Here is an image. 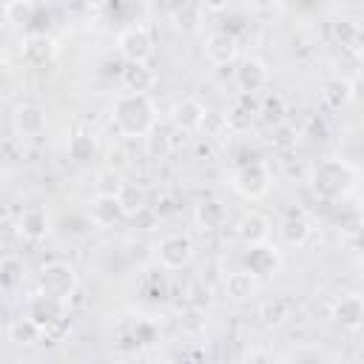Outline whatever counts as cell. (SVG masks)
<instances>
[{
    "instance_id": "cell-33",
    "label": "cell",
    "mask_w": 364,
    "mask_h": 364,
    "mask_svg": "<svg viewBox=\"0 0 364 364\" xmlns=\"http://www.w3.org/2000/svg\"><path fill=\"white\" fill-rule=\"evenodd\" d=\"M173 20H176V26L182 28V31H196L199 28V6H193V3H185L176 14H173Z\"/></svg>"
},
{
    "instance_id": "cell-10",
    "label": "cell",
    "mask_w": 364,
    "mask_h": 364,
    "mask_svg": "<svg viewBox=\"0 0 364 364\" xmlns=\"http://www.w3.org/2000/svg\"><path fill=\"white\" fill-rule=\"evenodd\" d=\"M245 267L250 273H256L259 279H267V276H273L282 267V253H279L276 245H267V242L250 245V250L245 256Z\"/></svg>"
},
{
    "instance_id": "cell-36",
    "label": "cell",
    "mask_w": 364,
    "mask_h": 364,
    "mask_svg": "<svg viewBox=\"0 0 364 364\" xmlns=\"http://www.w3.org/2000/svg\"><path fill=\"white\" fill-rule=\"evenodd\" d=\"M20 239V225L11 216H0V247H11Z\"/></svg>"
},
{
    "instance_id": "cell-35",
    "label": "cell",
    "mask_w": 364,
    "mask_h": 364,
    "mask_svg": "<svg viewBox=\"0 0 364 364\" xmlns=\"http://www.w3.org/2000/svg\"><path fill=\"white\" fill-rule=\"evenodd\" d=\"M182 330H188V333L205 330V310H202L199 304H191V307L185 310V316H182Z\"/></svg>"
},
{
    "instance_id": "cell-38",
    "label": "cell",
    "mask_w": 364,
    "mask_h": 364,
    "mask_svg": "<svg viewBox=\"0 0 364 364\" xmlns=\"http://www.w3.org/2000/svg\"><path fill=\"white\" fill-rule=\"evenodd\" d=\"M63 6L71 11V14H82L91 9V0H63Z\"/></svg>"
},
{
    "instance_id": "cell-32",
    "label": "cell",
    "mask_w": 364,
    "mask_h": 364,
    "mask_svg": "<svg viewBox=\"0 0 364 364\" xmlns=\"http://www.w3.org/2000/svg\"><path fill=\"white\" fill-rule=\"evenodd\" d=\"M358 23L353 20H336L333 23V40L341 43V46H355L358 43Z\"/></svg>"
},
{
    "instance_id": "cell-21",
    "label": "cell",
    "mask_w": 364,
    "mask_h": 364,
    "mask_svg": "<svg viewBox=\"0 0 364 364\" xmlns=\"http://www.w3.org/2000/svg\"><path fill=\"white\" fill-rule=\"evenodd\" d=\"M17 225H20V236H23V239L40 242V239H46V233H48V213H46V208L31 205V208H26V210L20 213Z\"/></svg>"
},
{
    "instance_id": "cell-13",
    "label": "cell",
    "mask_w": 364,
    "mask_h": 364,
    "mask_svg": "<svg viewBox=\"0 0 364 364\" xmlns=\"http://www.w3.org/2000/svg\"><path fill=\"white\" fill-rule=\"evenodd\" d=\"M125 219L122 213V205L117 199V193H97L91 199V222L97 228H114Z\"/></svg>"
},
{
    "instance_id": "cell-14",
    "label": "cell",
    "mask_w": 364,
    "mask_h": 364,
    "mask_svg": "<svg viewBox=\"0 0 364 364\" xmlns=\"http://www.w3.org/2000/svg\"><path fill=\"white\" fill-rule=\"evenodd\" d=\"M310 233H313L310 219H307V213L299 210V208L290 210V213L282 219V225H279V236H282V242L290 245V247H301V245H307Z\"/></svg>"
},
{
    "instance_id": "cell-7",
    "label": "cell",
    "mask_w": 364,
    "mask_h": 364,
    "mask_svg": "<svg viewBox=\"0 0 364 364\" xmlns=\"http://www.w3.org/2000/svg\"><path fill=\"white\" fill-rule=\"evenodd\" d=\"M191 259H193V242H191V236L171 233V236L159 239V245H156V262L165 270H182V267L191 264Z\"/></svg>"
},
{
    "instance_id": "cell-24",
    "label": "cell",
    "mask_w": 364,
    "mask_h": 364,
    "mask_svg": "<svg viewBox=\"0 0 364 364\" xmlns=\"http://www.w3.org/2000/svg\"><path fill=\"white\" fill-rule=\"evenodd\" d=\"M68 156L74 162H91L97 154H100V145H97V136L88 134V131H74L68 136V145H65Z\"/></svg>"
},
{
    "instance_id": "cell-23",
    "label": "cell",
    "mask_w": 364,
    "mask_h": 364,
    "mask_svg": "<svg viewBox=\"0 0 364 364\" xmlns=\"http://www.w3.org/2000/svg\"><path fill=\"white\" fill-rule=\"evenodd\" d=\"M353 94H355V85H353L350 80H344V77H330V80L321 85V100H324V105L333 108V111H341V108L353 100Z\"/></svg>"
},
{
    "instance_id": "cell-28",
    "label": "cell",
    "mask_w": 364,
    "mask_h": 364,
    "mask_svg": "<svg viewBox=\"0 0 364 364\" xmlns=\"http://www.w3.org/2000/svg\"><path fill=\"white\" fill-rule=\"evenodd\" d=\"M23 273H26L23 262H20L17 256H6V259L0 262V287H3V290H14V287L23 282Z\"/></svg>"
},
{
    "instance_id": "cell-30",
    "label": "cell",
    "mask_w": 364,
    "mask_h": 364,
    "mask_svg": "<svg viewBox=\"0 0 364 364\" xmlns=\"http://www.w3.org/2000/svg\"><path fill=\"white\" fill-rule=\"evenodd\" d=\"M259 114H264L270 122H282L284 114H287V105H284V97L282 94H267L259 100Z\"/></svg>"
},
{
    "instance_id": "cell-26",
    "label": "cell",
    "mask_w": 364,
    "mask_h": 364,
    "mask_svg": "<svg viewBox=\"0 0 364 364\" xmlns=\"http://www.w3.org/2000/svg\"><path fill=\"white\" fill-rule=\"evenodd\" d=\"M117 199H119L125 216H136L139 210L148 208V196H145V191H142L139 185H131V182H122V185H119Z\"/></svg>"
},
{
    "instance_id": "cell-27",
    "label": "cell",
    "mask_w": 364,
    "mask_h": 364,
    "mask_svg": "<svg viewBox=\"0 0 364 364\" xmlns=\"http://www.w3.org/2000/svg\"><path fill=\"white\" fill-rule=\"evenodd\" d=\"M34 11H37V3H31V0H9L3 9V14L11 26H28L34 20Z\"/></svg>"
},
{
    "instance_id": "cell-15",
    "label": "cell",
    "mask_w": 364,
    "mask_h": 364,
    "mask_svg": "<svg viewBox=\"0 0 364 364\" xmlns=\"http://www.w3.org/2000/svg\"><path fill=\"white\" fill-rule=\"evenodd\" d=\"M236 236L250 247V245H259V242H267L270 239V219L259 210H250L245 213L239 222H236Z\"/></svg>"
},
{
    "instance_id": "cell-3",
    "label": "cell",
    "mask_w": 364,
    "mask_h": 364,
    "mask_svg": "<svg viewBox=\"0 0 364 364\" xmlns=\"http://www.w3.org/2000/svg\"><path fill=\"white\" fill-rule=\"evenodd\" d=\"M37 287L43 293H48L54 299H63L68 304V299L77 290V273H74V267L68 262H48L37 276Z\"/></svg>"
},
{
    "instance_id": "cell-42",
    "label": "cell",
    "mask_w": 364,
    "mask_h": 364,
    "mask_svg": "<svg viewBox=\"0 0 364 364\" xmlns=\"http://www.w3.org/2000/svg\"><path fill=\"white\" fill-rule=\"evenodd\" d=\"M31 3H40V0H31Z\"/></svg>"
},
{
    "instance_id": "cell-4",
    "label": "cell",
    "mask_w": 364,
    "mask_h": 364,
    "mask_svg": "<svg viewBox=\"0 0 364 364\" xmlns=\"http://www.w3.org/2000/svg\"><path fill=\"white\" fill-rule=\"evenodd\" d=\"M154 34L148 26H128L117 37V48L125 63H148L154 57Z\"/></svg>"
},
{
    "instance_id": "cell-8",
    "label": "cell",
    "mask_w": 364,
    "mask_h": 364,
    "mask_svg": "<svg viewBox=\"0 0 364 364\" xmlns=\"http://www.w3.org/2000/svg\"><path fill=\"white\" fill-rule=\"evenodd\" d=\"M239 94H259L270 82V71L259 57H245L233 74Z\"/></svg>"
},
{
    "instance_id": "cell-34",
    "label": "cell",
    "mask_w": 364,
    "mask_h": 364,
    "mask_svg": "<svg viewBox=\"0 0 364 364\" xmlns=\"http://www.w3.org/2000/svg\"><path fill=\"white\" fill-rule=\"evenodd\" d=\"M119 185H122L119 171H114V168L100 171V176H97V193H117Z\"/></svg>"
},
{
    "instance_id": "cell-1",
    "label": "cell",
    "mask_w": 364,
    "mask_h": 364,
    "mask_svg": "<svg viewBox=\"0 0 364 364\" xmlns=\"http://www.w3.org/2000/svg\"><path fill=\"white\" fill-rule=\"evenodd\" d=\"M111 119H114L119 134H125V136H145L156 125V105L151 102L148 94L125 91V94H119L114 100Z\"/></svg>"
},
{
    "instance_id": "cell-31",
    "label": "cell",
    "mask_w": 364,
    "mask_h": 364,
    "mask_svg": "<svg viewBox=\"0 0 364 364\" xmlns=\"http://www.w3.org/2000/svg\"><path fill=\"white\" fill-rule=\"evenodd\" d=\"M145 142H148V154H151L154 159H162V156L171 151V136H168L165 131H159L156 125L145 134Z\"/></svg>"
},
{
    "instance_id": "cell-19",
    "label": "cell",
    "mask_w": 364,
    "mask_h": 364,
    "mask_svg": "<svg viewBox=\"0 0 364 364\" xmlns=\"http://www.w3.org/2000/svg\"><path fill=\"white\" fill-rule=\"evenodd\" d=\"M256 290H259V276L250 273L247 267H239V270H233V273L225 276V296L230 301H245Z\"/></svg>"
},
{
    "instance_id": "cell-20",
    "label": "cell",
    "mask_w": 364,
    "mask_h": 364,
    "mask_svg": "<svg viewBox=\"0 0 364 364\" xmlns=\"http://www.w3.org/2000/svg\"><path fill=\"white\" fill-rule=\"evenodd\" d=\"M333 318L344 327V330H358L361 327V321H364V301H361V296H355V293H350V296H341L338 301H336V307H333Z\"/></svg>"
},
{
    "instance_id": "cell-5",
    "label": "cell",
    "mask_w": 364,
    "mask_h": 364,
    "mask_svg": "<svg viewBox=\"0 0 364 364\" xmlns=\"http://www.w3.org/2000/svg\"><path fill=\"white\" fill-rule=\"evenodd\" d=\"M233 188L236 193H242L245 199H259L270 191V171L264 162L259 159H250V162H242L233 173Z\"/></svg>"
},
{
    "instance_id": "cell-6",
    "label": "cell",
    "mask_w": 364,
    "mask_h": 364,
    "mask_svg": "<svg viewBox=\"0 0 364 364\" xmlns=\"http://www.w3.org/2000/svg\"><path fill=\"white\" fill-rule=\"evenodd\" d=\"M65 307H68V304H65L63 299H54V296L37 290V293L28 299V304H26V316H28L34 324H40L43 333H48V330H54V327L63 324Z\"/></svg>"
},
{
    "instance_id": "cell-11",
    "label": "cell",
    "mask_w": 364,
    "mask_h": 364,
    "mask_svg": "<svg viewBox=\"0 0 364 364\" xmlns=\"http://www.w3.org/2000/svg\"><path fill=\"white\" fill-rule=\"evenodd\" d=\"M239 54V40L230 31H210L205 40V57L213 65H230Z\"/></svg>"
},
{
    "instance_id": "cell-22",
    "label": "cell",
    "mask_w": 364,
    "mask_h": 364,
    "mask_svg": "<svg viewBox=\"0 0 364 364\" xmlns=\"http://www.w3.org/2000/svg\"><path fill=\"white\" fill-rule=\"evenodd\" d=\"M293 316V301L287 296H270L259 304V318L264 327H282Z\"/></svg>"
},
{
    "instance_id": "cell-17",
    "label": "cell",
    "mask_w": 364,
    "mask_h": 364,
    "mask_svg": "<svg viewBox=\"0 0 364 364\" xmlns=\"http://www.w3.org/2000/svg\"><path fill=\"white\" fill-rule=\"evenodd\" d=\"M119 80L125 85V91H134V94H148L156 82V74L148 63H125L119 68Z\"/></svg>"
},
{
    "instance_id": "cell-12",
    "label": "cell",
    "mask_w": 364,
    "mask_h": 364,
    "mask_svg": "<svg viewBox=\"0 0 364 364\" xmlns=\"http://www.w3.org/2000/svg\"><path fill=\"white\" fill-rule=\"evenodd\" d=\"M202 114H205V105H202L199 100H193V97H185V100H179V102L171 105L168 119H171V125H173L176 131L191 134V131H199Z\"/></svg>"
},
{
    "instance_id": "cell-2",
    "label": "cell",
    "mask_w": 364,
    "mask_h": 364,
    "mask_svg": "<svg viewBox=\"0 0 364 364\" xmlns=\"http://www.w3.org/2000/svg\"><path fill=\"white\" fill-rule=\"evenodd\" d=\"M358 171L344 159H321L310 171V191L321 202H338L355 188Z\"/></svg>"
},
{
    "instance_id": "cell-40",
    "label": "cell",
    "mask_w": 364,
    "mask_h": 364,
    "mask_svg": "<svg viewBox=\"0 0 364 364\" xmlns=\"http://www.w3.org/2000/svg\"><path fill=\"white\" fill-rule=\"evenodd\" d=\"M242 358H245V361H267L270 353H264V350H250V353H245Z\"/></svg>"
},
{
    "instance_id": "cell-39",
    "label": "cell",
    "mask_w": 364,
    "mask_h": 364,
    "mask_svg": "<svg viewBox=\"0 0 364 364\" xmlns=\"http://www.w3.org/2000/svg\"><path fill=\"white\" fill-rule=\"evenodd\" d=\"M208 11H225L228 6H230V0H199Z\"/></svg>"
},
{
    "instance_id": "cell-37",
    "label": "cell",
    "mask_w": 364,
    "mask_h": 364,
    "mask_svg": "<svg viewBox=\"0 0 364 364\" xmlns=\"http://www.w3.org/2000/svg\"><path fill=\"white\" fill-rule=\"evenodd\" d=\"M307 134H310V139H316V142H324L327 139V125H324V119H310V125H307Z\"/></svg>"
},
{
    "instance_id": "cell-18",
    "label": "cell",
    "mask_w": 364,
    "mask_h": 364,
    "mask_svg": "<svg viewBox=\"0 0 364 364\" xmlns=\"http://www.w3.org/2000/svg\"><path fill=\"white\" fill-rule=\"evenodd\" d=\"M193 219H196V225H199L202 230H219V228H225V222H228V208H225L222 199L205 196V199L196 205Z\"/></svg>"
},
{
    "instance_id": "cell-9",
    "label": "cell",
    "mask_w": 364,
    "mask_h": 364,
    "mask_svg": "<svg viewBox=\"0 0 364 364\" xmlns=\"http://www.w3.org/2000/svg\"><path fill=\"white\" fill-rule=\"evenodd\" d=\"M11 128L20 139H34L46 131V111L37 102H23L11 114Z\"/></svg>"
},
{
    "instance_id": "cell-41",
    "label": "cell",
    "mask_w": 364,
    "mask_h": 364,
    "mask_svg": "<svg viewBox=\"0 0 364 364\" xmlns=\"http://www.w3.org/2000/svg\"><path fill=\"white\" fill-rule=\"evenodd\" d=\"M276 6H279L282 11H296V9L301 6V0H276Z\"/></svg>"
},
{
    "instance_id": "cell-29",
    "label": "cell",
    "mask_w": 364,
    "mask_h": 364,
    "mask_svg": "<svg viewBox=\"0 0 364 364\" xmlns=\"http://www.w3.org/2000/svg\"><path fill=\"white\" fill-rule=\"evenodd\" d=\"M199 131H202L205 136H210V139H219V136L228 131V119H225V114H222V111H208V108H205L202 122H199Z\"/></svg>"
},
{
    "instance_id": "cell-25",
    "label": "cell",
    "mask_w": 364,
    "mask_h": 364,
    "mask_svg": "<svg viewBox=\"0 0 364 364\" xmlns=\"http://www.w3.org/2000/svg\"><path fill=\"white\" fill-rule=\"evenodd\" d=\"M9 338H11L14 344H20V347H31V344L43 341V327L34 324L28 316H23V318H14V321L9 324Z\"/></svg>"
},
{
    "instance_id": "cell-16",
    "label": "cell",
    "mask_w": 364,
    "mask_h": 364,
    "mask_svg": "<svg viewBox=\"0 0 364 364\" xmlns=\"http://www.w3.org/2000/svg\"><path fill=\"white\" fill-rule=\"evenodd\" d=\"M54 54H57V46L46 34H31L23 43V63L31 65V68H46L54 60Z\"/></svg>"
}]
</instances>
